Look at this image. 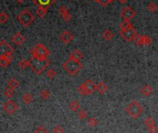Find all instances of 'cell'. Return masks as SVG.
Segmentation results:
<instances>
[{"label":"cell","instance_id":"cell-22","mask_svg":"<svg viewBox=\"0 0 158 133\" xmlns=\"http://www.w3.org/2000/svg\"><path fill=\"white\" fill-rule=\"evenodd\" d=\"M81 107V105H80V102L78 100H72L70 103H69V109L71 112H76L80 109Z\"/></svg>","mask_w":158,"mask_h":133},{"label":"cell","instance_id":"cell-6","mask_svg":"<svg viewBox=\"0 0 158 133\" xmlns=\"http://www.w3.org/2000/svg\"><path fill=\"white\" fill-rule=\"evenodd\" d=\"M77 91L79 94L82 96L90 95L93 94L95 91H97V85H95L92 80H87L78 87Z\"/></svg>","mask_w":158,"mask_h":133},{"label":"cell","instance_id":"cell-33","mask_svg":"<svg viewBox=\"0 0 158 133\" xmlns=\"http://www.w3.org/2000/svg\"><path fill=\"white\" fill-rule=\"evenodd\" d=\"M46 76H47L48 79H51L52 80V79H54L56 76V70L54 69H49L46 71Z\"/></svg>","mask_w":158,"mask_h":133},{"label":"cell","instance_id":"cell-21","mask_svg":"<svg viewBox=\"0 0 158 133\" xmlns=\"http://www.w3.org/2000/svg\"><path fill=\"white\" fill-rule=\"evenodd\" d=\"M21 100L24 104L29 105L33 101V96L30 94V93H25L24 94H22L21 96Z\"/></svg>","mask_w":158,"mask_h":133},{"label":"cell","instance_id":"cell-18","mask_svg":"<svg viewBox=\"0 0 158 133\" xmlns=\"http://www.w3.org/2000/svg\"><path fill=\"white\" fill-rule=\"evenodd\" d=\"M6 86H7V88H10V89H12V90L14 91V90H16V89L19 86V81L17 79L12 78V79H10V80L8 81Z\"/></svg>","mask_w":158,"mask_h":133},{"label":"cell","instance_id":"cell-4","mask_svg":"<svg viewBox=\"0 0 158 133\" xmlns=\"http://www.w3.org/2000/svg\"><path fill=\"white\" fill-rule=\"evenodd\" d=\"M34 15H32V13L28 9V8H25L23 9L21 12H19V14L17 16V19L19 20V24L24 27V28H27L29 27L33 21H34Z\"/></svg>","mask_w":158,"mask_h":133},{"label":"cell","instance_id":"cell-38","mask_svg":"<svg viewBox=\"0 0 158 133\" xmlns=\"http://www.w3.org/2000/svg\"><path fill=\"white\" fill-rule=\"evenodd\" d=\"M114 0H100L99 1V4L102 6H107L108 4H110V3H112Z\"/></svg>","mask_w":158,"mask_h":133},{"label":"cell","instance_id":"cell-31","mask_svg":"<svg viewBox=\"0 0 158 133\" xmlns=\"http://www.w3.org/2000/svg\"><path fill=\"white\" fill-rule=\"evenodd\" d=\"M8 15L6 13V12H4V11H2L1 13H0V23L1 24H5L7 20H8Z\"/></svg>","mask_w":158,"mask_h":133},{"label":"cell","instance_id":"cell-24","mask_svg":"<svg viewBox=\"0 0 158 133\" xmlns=\"http://www.w3.org/2000/svg\"><path fill=\"white\" fill-rule=\"evenodd\" d=\"M47 10H48V9H46V8L44 7V6H38V7L36 8V10H35V13H36V15H37L39 18H44V17L45 16Z\"/></svg>","mask_w":158,"mask_h":133},{"label":"cell","instance_id":"cell-1","mask_svg":"<svg viewBox=\"0 0 158 133\" xmlns=\"http://www.w3.org/2000/svg\"><path fill=\"white\" fill-rule=\"evenodd\" d=\"M29 60L31 63L30 68L36 75H41L50 64V61L48 60V58L40 59V58H35V57H31Z\"/></svg>","mask_w":158,"mask_h":133},{"label":"cell","instance_id":"cell-39","mask_svg":"<svg viewBox=\"0 0 158 133\" xmlns=\"http://www.w3.org/2000/svg\"><path fill=\"white\" fill-rule=\"evenodd\" d=\"M147 131H148V132L149 133H158V128L155 125V126H153V127L147 129Z\"/></svg>","mask_w":158,"mask_h":133},{"label":"cell","instance_id":"cell-35","mask_svg":"<svg viewBox=\"0 0 158 133\" xmlns=\"http://www.w3.org/2000/svg\"><path fill=\"white\" fill-rule=\"evenodd\" d=\"M53 133H65V131H64V129L61 126L56 125L53 129Z\"/></svg>","mask_w":158,"mask_h":133},{"label":"cell","instance_id":"cell-11","mask_svg":"<svg viewBox=\"0 0 158 133\" xmlns=\"http://www.w3.org/2000/svg\"><path fill=\"white\" fill-rule=\"evenodd\" d=\"M59 38H60L61 42H62L64 44H69L73 40L74 37H73L72 33H71L69 31L66 30V31H63L61 32Z\"/></svg>","mask_w":158,"mask_h":133},{"label":"cell","instance_id":"cell-25","mask_svg":"<svg viewBox=\"0 0 158 133\" xmlns=\"http://www.w3.org/2000/svg\"><path fill=\"white\" fill-rule=\"evenodd\" d=\"M102 36H103V39H105L106 41H110L111 39H113L114 33H113L110 30H106V31L103 32Z\"/></svg>","mask_w":158,"mask_h":133},{"label":"cell","instance_id":"cell-28","mask_svg":"<svg viewBox=\"0 0 158 133\" xmlns=\"http://www.w3.org/2000/svg\"><path fill=\"white\" fill-rule=\"evenodd\" d=\"M144 125L146 126V128H147V129H149V128H151V127L155 126V125H156V123H155V121H154L153 118L148 117V118H146L144 119Z\"/></svg>","mask_w":158,"mask_h":133},{"label":"cell","instance_id":"cell-10","mask_svg":"<svg viewBox=\"0 0 158 133\" xmlns=\"http://www.w3.org/2000/svg\"><path fill=\"white\" fill-rule=\"evenodd\" d=\"M0 51L1 55H12L13 48L6 40H2L0 42Z\"/></svg>","mask_w":158,"mask_h":133},{"label":"cell","instance_id":"cell-37","mask_svg":"<svg viewBox=\"0 0 158 133\" xmlns=\"http://www.w3.org/2000/svg\"><path fill=\"white\" fill-rule=\"evenodd\" d=\"M141 37H142V35H140V34H136L135 35V37L133 38V42L137 44V45H141Z\"/></svg>","mask_w":158,"mask_h":133},{"label":"cell","instance_id":"cell-2","mask_svg":"<svg viewBox=\"0 0 158 133\" xmlns=\"http://www.w3.org/2000/svg\"><path fill=\"white\" fill-rule=\"evenodd\" d=\"M62 67L67 73L73 76V75H76L82 69V64L79 61L72 59L71 57H69V59H67L62 64Z\"/></svg>","mask_w":158,"mask_h":133},{"label":"cell","instance_id":"cell-12","mask_svg":"<svg viewBox=\"0 0 158 133\" xmlns=\"http://www.w3.org/2000/svg\"><path fill=\"white\" fill-rule=\"evenodd\" d=\"M32 3L38 6H44L46 9H48L52 5H54L56 0H31Z\"/></svg>","mask_w":158,"mask_h":133},{"label":"cell","instance_id":"cell-23","mask_svg":"<svg viewBox=\"0 0 158 133\" xmlns=\"http://www.w3.org/2000/svg\"><path fill=\"white\" fill-rule=\"evenodd\" d=\"M119 28H120V31H126V30L132 29V28H133V25L131 23L130 20H123V21L120 23Z\"/></svg>","mask_w":158,"mask_h":133},{"label":"cell","instance_id":"cell-34","mask_svg":"<svg viewBox=\"0 0 158 133\" xmlns=\"http://www.w3.org/2000/svg\"><path fill=\"white\" fill-rule=\"evenodd\" d=\"M87 123H88V125H89L90 127L94 128V127H95V126L98 125V120H97L95 118H90L87 120Z\"/></svg>","mask_w":158,"mask_h":133},{"label":"cell","instance_id":"cell-16","mask_svg":"<svg viewBox=\"0 0 158 133\" xmlns=\"http://www.w3.org/2000/svg\"><path fill=\"white\" fill-rule=\"evenodd\" d=\"M69 57H71L72 59H74V60H76V61L81 62V59L83 57V55H82V53H81L79 49H74V50L71 52Z\"/></svg>","mask_w":158,"mask_h":133},{"label":"cell","instance_id":"cell-3","mask_svg":"<svg viewBox=\"0 0 158 133\" xmlns=\"http://www.w3.org/2000/svg\"><path fill=\"white\" fill-rule=\"evenodd\" d=\"M143 107L137 100H133L126 107V112L133 119H137L139 117H141V115L143 114Z\"/></svg>","mask_w":158,"mask_h":133},{"label":"cell","instance_id":"cell-7","mask_svg":"<svg viewBox=\"0 0 158 133\" xmlns=\"http://www.w3.org/2000/svg\"><path fill=\"white\" fill-rule=\"evenodd\" d=\"M18 109H19V105L11 99L7 100L3 105V110L5 111L6 115H9V116L13 115L16 111H18Z\"/></svg>","mask_w":158,"mask_h":133},{"label":"cell","instance_id":"cell-41","mask_svg":"<svg viewBox=\"0 0 158 133\" xmlns=\"http://www.w3.org/2000/svg\"><path fill=\"white\" fill-rule=\"evenodd\" d=\"M16 1H17L18 3H22V2H23L24 0H16Z\"/></svg>","mask_w":158,"mask_h":133},{"label":"cell","instance_id":"cell-40","mask_svg":"<svg viewBox=\"0 0 158 133\" xmlns=\"http://www.w3.org/2000/svg\"><path fill=\"white\" fill-rule=\"evenodd\" d=\"M118 1L119 3H121V4H125L128 0H118Z\"/></svg>","mask_w":158,"mask_h":133},{"label":"cell","instance_id":"cell-32","mask_svg":"<svg viewBox=\"0 0 158 133\" xmlns=\"http://www.w3.org/2000/svg\"><path fill=\"white\" fill-rule=\"evenodd\" d=\"M87 116H88V114H87V112H86L85 109H80L79 110V112H78V118L81 120H83V119L87 118Z\"/></svg>","mask_w":158,"mask_h":133},{"label":"cell","instance_id":"cell-20","mask_svg":"<svg viewBox=\"0 0 158 133\" xmlns=\"http://www.w3.org/2000/svg\"><path fill=\"white\" fill-rule=\"evenodd\" d=\"M152 42H153V40L149 35H142V37H141V45L147 46V45H150L152 44Z\"/></svg>","mask_w":158,"mask_h":133},{"label":"cell","instance_id":"cell-13","mask_svg":"<svg viewBox=\"0 0 158 133\" xmlns=\"http://www.w3.org/2000/svg\"><path fill=\"white\" fill-rule=\"evenodd\" d=\"M59 13L61 14V17H62L63 20H65V21L70 20L71 15H70V13H69L68 7H67L65 5H62V6H59Z\"/></svg>","mask_w":158,"mask_h":133},{"label":"cell","instance_id":"cell-36","mask_svg":"<svg viewBox=\"0 0 158 133\" xmlns=\"http://www.w3.org/2000/svg\"><path fill=\"white\" fill-rule=\"evenodd\" d=\"M34 133H48V131H47V130H46L44 127L39 126V127L34 131Z\"/></svg>","mask_w":158,"mask_h":133},{"label":"cell","instance_id":"cell-8","mask_svg":"<svg viewBox=\"0 0 158 133\" xmlns=\"http://www.w3.org/2000/svg\"><path fill=\"white\" fill-rule=\"evenodd\" d=\"M136 15L135 10H133L131 6H127L125 7H123L120 11V16L122 17V19L124 20H131V19H133Z\"/></svg>","mask_w":158,"mask_h":133},{"label":"cell","instance_id":"cell-9","mask_svg":"<svg viewBox=\"0 0 158 133\" xmlns=\"http://www.w3.org/2000/svg\"><path fill=\"white\" fill-rule=\"evenodd\" d=\"M137 33H138V32H137V31H136L134 28L130 29V30H126V31H120V32H119V34L121 35V37H122L127 43L131 42Z\"/></svg>","mask_w":158,"mask_h":133},{"label":"cell","instance_id":"cell-15","mask_svg":"<svg viewBox=\"0 0 158 133\" xmlns=\"http://www.w3.org/2000/svg\"><path fill=\"white\" fill-rule=\"evenodd\" d=\"M11 41L13 44H15L16 45H20L24 43L25 41V37L23 36V34H21L20 32H16L12 38H11Z\"/></svg>","mask_w":158,"mask_h":133},{"label":"cell","instance_id":"cell-30","mask_svg":"<svg viewBox=\"0 0 158 133\" xmlns=\"http://www.w3.org/2000/svg\"><path fill=\"white\" fill-rule=\"evenodd\" d=\"M40 96H41V98H42L43 100H47V99H49V97H50V92H49L48 90L44 89V90H42V91L40 92Z\"/></svg>","mask_w":158,"mask_h":133},{"label":"cell","instance_id":"cell-27","mask_svg":"<svg viewBox=\"0 0 158 133\" xmlns=\"http://www.w3.org/2000/svg\"><path fill=\"white\" fill-rule=\"evenodd\" d=\"M3 94H4V96H5L6 98H7V99H9V100H10V99L13 97L14 91H13L12 89H10V88H7V87H6V89L4 91Z\"/></svg>","mask_w":158,"mask_h":133},{"label":"cell","instance_id":"cell-17","mask_svg":"<svg viewBox=\"0 0 158 133\" xmlns=\"http://www.w3.org/2000/svg\"><path fill=\"white\" fill-rule=\"evenodd\" d=\"M141 93H142V94L143 95H144V96H150L153 93H154V89H153V87L151 86V85H149V84H145L143 88H142V90H141Z\"/></svg>","mask_w":158,"mask_h":133},{"label":"cell","instance_id":"cell-14","mask_svg":"<svg viewBox=\"0 0 158 133\" xmlns=\"http://www.w3.org/2000/svg\"><path fill=\"white\" fill-rule=\"evenodd\" d=\"M12 60V55H0V66L5 69L6 68Z\"/></svg>","mask_w":158,"mask_h":133},{"label":"cell","instance_id":"cell-5","mask_svg":"<svg viewBox=\"0 0 158 133\" xmlns=\"http://www.w3.org/2000/svg\"><path fill=\"white\" fill-rule=\"evenodd\" d=\"M31 57L40 58V59H46L48 56L50 55L49 50L43 44H35L30 51Z\"/></svg>","mask_w":158,"mask_h":133},{"label":"cell","instance_id":"cell-29","mask_svg":"<svg viewBox=\"0 0 158 133\" xmlns=\"http://www.w3.org/2000/svg\"><path fill=\"white\" fill-rule=\"evenodd\" d=\"M157 8L158 5H156V4L154 3V2H150V3L147 5V10L150 11V12H152V13L156 12V11L157 10Z\"/></svg>","mask_w":158,"mask_h":133},{"label":"cell","instance_id":"cell-19","mask_svg":"<svg viewBox=\"0 0 158 133\" xmlns=\"http://www.w3.org/2000/svg\"><path fill=\"white\" fill-rule=\"evenodd\" d=\"M108 90V87L107 85L104 82V81H100L98 84H97V92L100 94H105Z\"/></svg>","mask_w":158,"mask_h":133},{"label":"cell","instance_id":"cell-26","mask_svg":"<svg viewBox=\"0 0 158 133\" xmlns=\"http://www.w3.org/2000/svg\"><path fill=\"white\" fill-rule=\"evenodd\" d=\"M18 65H19V67L21 69H27L28 67H30V66H31V63H30V60L21 59L20 61H19Z\"/></svg>","mask_w":158,"mask_h":133},{"label":"cell","instance_id":"cell-42","mask_svg":"<svg viewBox=\"0 0 158 133\" xmlns=\"http://www.w3.org/2000/svg\"><path fill=\"white\" fill-rule=\"evenodd\" d=\"M93 1H94V2H97V3H99V1H100V0H93Z\"/></svg>","mask_w":158,"mask_h":133}]
</instances>
